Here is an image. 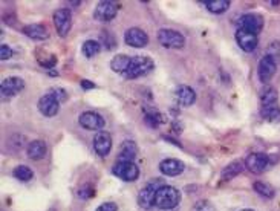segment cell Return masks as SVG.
Listing matches in <instances>:
<instances>
[{
	"mask_svg": "<svg viewBox=\"0 0 280 211\" xmlns=\"http://www.w3.org/2000/svg\"><path fill=\"white\" fill-rule=\"evenodd\" d=\"M181 202V193L172 185H161L155 194V207L159 210H173Z\"/></svg>",
	"mask_w": 280,
	"mask_h": 211,
	"instance_id": "cell-1",
	"label": "cell"
},
{
	"mask_svg": "<svg viewBox=\"0 0 280 211\" xmlns=\"http://www.w3.org/2000/svg\"><path fill=\"white\" fill-rule=\"evenodd\" d=\"M193 211H214V207L208 201H199V202L195 204Z\"/></svg>",
	"mask_w": 280,
	"mask_h": 211,
	"instance_id": "cell-32",
	"label": "cell"
},
{
	"mask_svg": "<svg viewBox=\"0 0 280 211\" xmlns=\"http://www.w3.org/2000/svg\"><path fill=\"white\" fill-rule=\"evenodd\" d=\"M94 194V188L91 187V185H83V187L78 190V196L80 199H89Z\"/></svg>",
	"mask_w": 280,
	"mask_h": 211,
	"instance_id": "cell-33",
	"label": "cell"
},
{
	"mask_svg": "<svg viewBox=\"0 0 280 211\" xmlns=\"http://www.w3.org/2000/svg\"><path fill=\"white\" fill-rule=\"evenodd\" d=\"M185 165L182 161L176 159V158H167L161 161L159 164V171L165 176H170V178H175V176H179L181 173L184 171Z\"/></svg>",
	"mask_w": 280,
	"mask_h": 211,
	"instance_id": "cell-16",
	"label": "cell"
},
{
	"mask_svg": "<svg viewBox=\"0 0 280 211\" xmlns=\"http://www.w3.org/2000/svg\"><path fill=\"white\" fill-rule=\"evenodd\" d=\"M144 121L149 124L150 127H158L162 124V115L161 112L153 109V107H144Z\"/></svg>",
	"mask_w": 280,
	"mask_h": 211,
	"instance_id": "cell-24",
	"label": "cell"
},
{
	"mask_svg": "<svg viewBox=\"0 0 280 211\" xmlns=\"http://www.w3.org/2000/svg\"><path fill=\"white\" fill-rule=\"evenodd\" d=\"M124 42L130 47H144L149 43V35L139 28H130L124 34Z\"/></svg>",
	"mask_w": 280,
	"mask_h": 211,
	"instance_id": "cell-15",
	"label": "cell"
},
{
	"mask_svg": "<svg viewBox=\"0 0 280 211\" xmlns=\"http://www.w3.org/2000/svg\"><path fill=\"white\" fill-rule=\"evenodd\" d=\"M100 49H101V45H100V42H97V40H87V42H84L83 46H81V51H83L84 57H87V58L95 57V55L100 52Z\"/></svg>",
	"mask_w": 280,
	"mask_h": 211,
	"instance_id": "cell-30",
	"label": "cell"
},
{
	"mask_svg": "<svg viewBox=\"0 0 280 211\" xmlns=\"http://www.w3.org/2000/svg\"><path fill=\"white\" fill-rule=\"evenodd\" d=\"M23 34L28 35L32 40H37V42L46 40L49 37L46 26L45 24H40V23H34V24H26V26H23Z\"/></svg>",
	"mask_w": 280,
	"mask_h": 211,
	"instance_id": "cell-19",
	"label": "cell"
},
{
	"mask_svg": "<svg viewBox=\"0 0 280 211\" xmlns=\"http://www.w3.org/2000/svg\"><path fill=\"white\" fill-rule=\"evenodd\" d=\"M236 42L239 45V47L244 52H253L256 51V47L259 45L257 35H254L251 32H247L244 29H237L236 31Z\"/></svg>",
	"mask_w": 280,
	"mask_h": 211,
	"instance_id": "cell-14",
	"label": "cell"
},
{
	"mask_svg": "<svg viewBox=\"0 0 280 211\" xmlns=\"http://www.w3.org/2000/svg\"><path fill=\"white\" fill-rule=\"evenodd\" d=\"M158 42L169 49H182L185 46V37L173 29H159L158 31Z\"/></svg>",
	"mask_w": 280,
	"mask_h": 211,
	"instance_id": "cell-5",
	"label": "cell"
},
{
	"mask_svg": "<svg viewBox=\"0 0 280 211\" xmlns=\"http://www.w3.org/2000/svg\"><path fill=\"white\" fill-rule=\"evenodd\" d=\"M26 155L32 161H40L46 155V144L40 140L31 141L29 145L26 147Z\"/></svg>",
	"mask_w": 280,
	"mask_h": 211,
	"instance_id": "cell-21",
	"label": "cell"
},
{
	"mask_svg": "<svg viewBox=\"0 0 280 211\" xmlns=\"http://www.w3.org/2000/svg\"><path fill=\"white\" fill-rule=\"evenodd\" d=\"M244 168H247V167H245V161L237 159V161H234V163L228 164V165L222 170V179H224V181L233 179V178H236L237 175H240V173L244 171Z\"/></svg>",
	"mask_w": 280,
	"mask_h": 211,
	"instance_id": "cell-23",
	"label": "cell"
},
{
	"mask_svg": "<svg viewBox=\"0 0 280 211\" xmlns=\"http://www.w3.org/2000/svg\"><path fill=\"white\" fill-rule=\"evenodd\" d=\"M25 89V81L20 77H9L5 78L0 84V94L3 98H11L17 94H20Z\"/></svg>",
	"mask_w": 280,
	"mask_h": 211,
	"instance_id": "cell-12",
	"label": "cell"
},
{
	"mask_svg": "<svg viewBox=\"0 0 280 211\" xmlns=\"http://www.w3.org/2000/svg\"><path fill=\"white\" fill-rule=\"evenodd\" d=\"M12 176L19 181H22V182H28L34 178V171L26 165H19L12 170Z\"/></svg>",
	"mask_w": 280,
	"mask_h": 211,
	"instance_id": "cell-28",
	"label": "cell"
},
{
	"mask_svg": "<svg viewBox=\"0 0 280 211\" xmlns=\"http://www.w3.org/2000/svg\"><path fill=\"white\" fill-rule=\"evenodd\" d=\"M271 165L270 156H266L265 153H251L245 159V167L254 173V175H260V173L266 171Z\"/></svg>",
	"mask_w": 280,
	"mask_h": 211,
	"instance_id": "cell-7",
	"label": "cell"
},
{
	"mask_svg": "<svg viewBox=\"0 0 280 211\" xmlns=\"http://www.w3.org/2000/svg\"><path fill=\"white\" fill-rule=\"evenodd\" d=\"M94 150L98 156L104 158L110 153L112 150V136L107 132H98L94 136Z\"/></svg>",
	"mask_w": 280,
	"mask_h": 211,
	"instance_id": "cell-13",
	"label": "cell"
},
{
	"mask_svg": "<svg viewBox=\"0 0 280 211\" xmlns=\"http://www.w3.org/2000/svg\"><path fill=\"white\" fill-rule=\"evenodd\" d=\"M253 188L256 193H259L262 197H266V199H273V197L276 196L274 188L271 187V185L265 184V182H254Z\"/></svg>",
	"mask_w": 280,
	"mask_h": 211,
	"instance_id": "cell-29",
	"label": "cell"
},
{
	"mask_svg": "<svg viewBox=\"0 0 280 211\" xmlns=\"http://www.w3.org/2000/svg\"><path fill=\"white\" fill-rule=\"evenodd\" d=\"M95 211H118V205L115 202H104V204H101Z\"/></svg>",
	"mask_w": 280,
	"mask_h": 211,
	"instance_id": "cell-35",
	"label": "cell"
},
{
	"mask_svg": "<svg viewBox=\"0 0 280 211\" xmlns=\"http://www.w3.org/2000/svg\"><path fill=\"white\" fill-rule=\"evenodd\" d=\"M81 88L84 91H91V89H95V84L92 81H89V80H83L81 81Z\"/></svg>",
	"mask_w": 280,
	"mask_h": 211,
	"instance_id": "cell-36",
	"label": "cell"
},
{
	"mask_svg": "<svg viewBox=\"0 0 280 211\" xmlns=\"http://www.w3.org/2000/svg\"><path fill=\"white\" fill-rule=\"evenodd\" d=\"M78 122L80 126L86 130H101L104 126H106V121L104 118L101 117L97 112H92V110H87V112H83L78 118Z\"/></svg>",
	"mask_w": 280,
	"mask_h": 211,
	"instance_id": "cell-11",
	"label": "cell"
},
{
	"mask_svg": "<svg viewBox=\"0 0 280 211\" xmlns=\"http://www.w3.org/2000/svg\"><path fill=\"white\" fill-rule=\"evenodd\" d=\"M120 9V5L117 2H109V0H103L100 2L94 9V19L98 22H110L115 19L117 12Z\"/></svg>",
	"mask_w": 280,
	"mask_h": 211,
	"instance_id": "cell-8",
	"label": "cell"
},
{
	"mask_svg": "<svg viewBox=\"0 0 280 211\" xmlns=\"http://www.w3.org/2000/svg\"><path fill=\"white\" fill-rule=\"evenodd\" d=\"M262 28H263V17L260 14L248 12V14L240 16L237 20V29H244L254 35H257L262 31Z\"/></svg>",
	"mask_w": 280,
	"mask_h": 211,
	"instance_id": "cell-6",
	"label": "cell"
},
{
	"mask_svg": "<svg viewBox=\"0 0 280 211\" xmlns=\"http://www.w3.org/2000/svg\"><path fill=\"white\" fill-rule=\"evenodd\" d=\"M161 185H164L159 179H153L150 181L146 187L139 191L138 194V205L144 208V210H150L152 207H155V194L159 190Z\"/></svg>",
	"mask_w": 280,
	"mask_h": 211,
	"instance_id": "cell-4",
	"label": "cell"
},
{
	"mask_svg": "<svg viewBox=\"0 0 280 211\" xmlns=\"http://www.w3.org/2000/svg\"><path fill=\"white\" fill-rule=\"evenodd\" d=\"M49 94L52 95L58 103H65V101L68 100V94H66V91H65V89H61V88H52V89L49 91Z\"/></svg>",
	"mask_w": 280,
	"mask_h": 211,
	"instance_id": "cell-31",
	"label": "cell"
},
{
	"mask_svg": "<svg viewBox=\"0 0 280 211\" xmlns=\"http://www.w3.org/2000/svg\"><path fill=\"white\" fill-rule=\"evenodd\" d=\"M240 211H254V210H251V208H245V210H240Z\"/></svg>",
	"mask_w": 280,
	"mask_h": 211,
	"instance_id": "cell-37",
	"label": "cell"
},
{
	"mask_svg": "<svg viewBox=\"0 0 280 211\" xmlns=\"http://www.w3.org/2000/svg\"><path fill=\"white\" fill-rule=\"evenodd\" d=\"M259 96H260L262 107L277 104V92H276L274 88H270V86H265V88H262Z\"/></svg>",
	"mask_w": 280,
	"mask_h": 211,
	"instance_id": "cell-25",
	"label": "cell"
},
{
	"mask_svg": "<svg viewBox=\"0 0 280 211\" xmlns=\"http://www.w3.org/2000/svg\"><path fill=\"white\" fill-rule=\"evenodd\" d=\"M175 95H176L178 103H179L181 106H184V107L192 106L196 101V92L192 88H190V86H187V84L179 86V88L176 89Z\"/></svg>",
	"mask_w": 280,
	"mask_h": 211,
	"instance_id": "cell-18",
	"label": "cell"
},
{
	"mask_svg": "<svg viewBox=\"0 0 280 211\" xmlns=\"http://www.w3.org/2000/svg\"><path fill=\"white\" fill-rule=\"evenodd\" d=\"M230 5H231L230 0H208V2H205L207 9L213 12V14H222V12H225L230 8Z\"/></svg>",
	"mask_w": 280,
	"mask_h": 211,
	"instance_id": "cell-27",
	"label": "cell"
},
{
	"mask_svg": "<svg viewBox=\"0 0 280 211\" xmlns=\"http://www.w3.org/2000/svg\"><path fill=\"white\" fill-rule=\"evenodd\" d=\"M276 70H277V61L271 54L260 58L257 66V77L262 83H268L274 77Z\"/></svg>",
	"mask_w": 280,
	"mask_h": 211,
	"instance_id": "cell-10",
	"label": "cell"
},
{
	"mask_svg": "<svg viewBox=\"0 0 280 211\" xmlns=\"http://www.w3.org/2000/svg\"><path fill=\"white\" fill-rule=\"evenodd\" d=\"M112 173L126 182H133L139 178V168L133 161H117L112 167Z\"/></svg>",
	"mask_w": 280,
	"mask_h": 211,
	"instance_id": "cell-3",
	"label": "cell"
},
{
	"mask_svg": "<svg viewBox=\"0 0 280 211\" xmlns=\"http://www.w3.org/2000/svg\"><path fill=\"white\" fill-rule=\"evenodd\" d=\"M138 155V145L132 140H126L121 147H120V153H118V161H133Z\"/></svg>",
	"mask_w": 280,
	"mask_h": 211,
	"instance_id": "cell-20",
	"label": "cell"
},
{
	"mask_svg": "<svg viewBox=\"0 0 280 211\" xmlns=\"http://www.w3.org/2000/svg\"><path fill=\"white\" fill-rule=\"evenodd\" d=\"M130 61H132V57L118 54L110 60V69L118 73H126V70L130 66Z\"/></svg>",
	"mask_w": 280,
	"mask_h": 211,
	"instance_id": "cell-22",
	"label": "cell"
},
{
	"mask_svg": "<svg viewBox=\"0 0 280 211\" xmlns=\"http://www.w3.org/2000/svg\"><path fill=\"white\" fill-rule=\"evenodd\" d=\"M54 26L60 37H66L72 26V14L68 8H60L54 12Z\"/></svg>",
	"mask_w": 280,
	"mask_h": 211,
	"instance_id": "cell-9",
	"label": "cell"
},
{
	"mask_svg": "<svg viewBox=\"0 0 280 211\" xmlns=\"http://www.w3.org/2000/svg\"><path fill=\"white\" fill-rule=\"evenodd\" d=\"M39 110L42 112V114L45 117H55L58 114V110H60V103L55 100V98L51 95V94H46L43 95L40 100H39Z\"/></svg>",
	"mask_w": 280,
	"mask_h": 211,
	"instance_id": "cell-17",
	"label": "cell"
},
{
	"mask_svg": "<svg viewBox=\"0 0 280 211\" xmlns=\"http://www.w3.org/2000/svg\"><path fill=\"white\" fill-rule=\"evenodd\" d=\"M152 69H153V60H152V58L143 57V55L132 57L130 66H129V69L126 70L124 77L127 80H135V78H139L143 75H147Z\"/></svg>",
	"mask_w": 280,
	"mask_h": 211,
	"instance_id": "cell-2",
	"label": "cell"
},
{
	"mask_svg": "<svg viewBox=\"0 0 280 211\" xmlns=\"http://www.w3.org/2000/svg\"><path fill=\"white\" fill-rule=\"evenodd\" d=\"M260 115L265 121H268V122H280V107L277 104L265 106L260 110Z\"/></svg>",
	"mask_w": 280,
	"mask_h": 211,
	"instance_id": "cell-26",
	"label": "cell"
},
{
	"mask_svg": "<svg viewBox=\"0 0 280 211\" xmlns=\"http://www.w3.org/2000/svg\"><path fill=\"white\" fill-rule=\"evenodd\" d=\"M12 54H14V52H12V49H11L8 45H2V46H0V60L5 61V60L11 58Z\"/></svg>",
	"mask_w": 280,
	"mask_h": 211,
	"instance_id": "cell-34",
	"label": "cell"
}]
</instances>
